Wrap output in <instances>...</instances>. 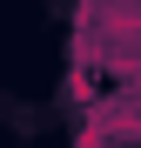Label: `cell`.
Returning <instances> with one entry per match:
<instances>
[{"label": "cell", "instance_id": "6da1fadb", "mask_svg": "<svg viewBox=\"0 0 141 148\" xmlns=\"http://www.w3.org/2000/svg\"><path fill=\"white\" fill-rule=\"evenodd\" d=\"M108 135H141V94H134V101H128L121 114L108 121Z\"/></svg>", "mask_w": 141, "mask_h": 148}]
</instances>
